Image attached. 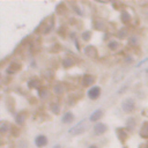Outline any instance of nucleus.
I'll return each instance as SVG.
<instances>
[{
    "label": "nucleus",
    "instance_id": "nucleus-1",
    "mask_svg": "<svg viewBox=\"0 0 148 148\" xmlns=\"http://www.w3.org/2000/svg\"><path fill=\"white\" fill-rule=\"evenodd\" d=\"M36 145H37V147H43V146H45L46 143H47V140H46V138L45 136H43V135H39L38 138H36Z\"/></svg>",
    "mask_w": 148,
    "mask_h": 148
},
{
    "label": "nucleus",
    "instance_id": "nucleus-2",
    "mask_svg": "<svg viewBox=\"0 0 148 148\" xmlns=\"http://www.w3.org/2000/svg\"><path fill=\"white\" fill-rule=\"evenodd\" d=\"M95 131V134H102V133H104L105 132V130H106V126L105 125H103V124H98V125H96L95 126V128H94Z\"/></svg>",
    "mask_w": 148,
    "mask_h": 148
},
{
    "label": "nucleus",
    "instance_id": "nucleus-3",
    "mask_svg": "<svg viewBox=\"0 0 148 148\" xmlns=\"http://www.w3.org/2000/svg\"><path fill=\"white\" fill-rule=\"evenodd\" d=\"M102 110H96L91 116H90V120H92V121H95V120H98L101 117H102Z\"/></svg>",
    "mask_w": 148,
    "mask_h": 148
},
{
    "label": "nucleus",
    "instance_id": "nucleus-4",
    "mask_svg": "<svg viewBox=\"0 0 148 148\" xmlns=\"http://www.w3.org/2000/svg\"><path fill=\"white\" fill-rule=\"evenodd\" d=\"M98 95H99V88H97V87L92 88L89 91V97L90 98H96V97H98Z\"/></svg>",
    "mask_w": 148,
    "mask_h": 148
},
{
    "label": "nucleus",
    "instance_id": "nucleus-5",
    "mask_svg": "<svg viewBox=\"0 0 148 148\" xmlns=\"http://www.w3.org/2000/svg\"><path fill=\"white\" fill-rule=\"evenodd\" d=\"M73 119H74V117H73V114L71 112H66L64 114V117H62V121L64 123H71Z\"/></svg>",
    "mask_w": 148,
    "mask_h": 148
},
{
    "label": "nucleus",
    "instance_id": "nucleus-6",
    "mask_svg": "<svg viewBox=\"0 0 148 148\" xmlns=\"http://www.w3.org/2000/svg\"><path fill=\"white\" fill-rule=\"evenodd\" d=\"M90 148H96V147H90Z\"/></svg>",
    "mask_w": 148,
    "mask_h": 148
}]
</instances>
